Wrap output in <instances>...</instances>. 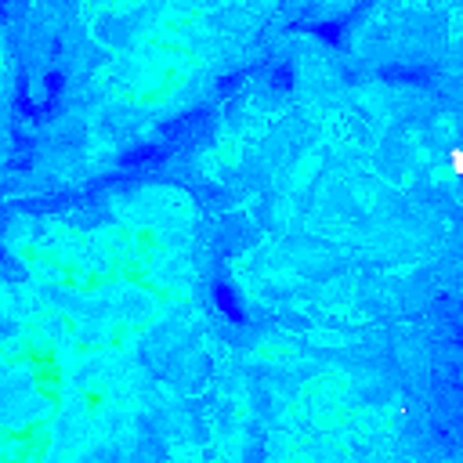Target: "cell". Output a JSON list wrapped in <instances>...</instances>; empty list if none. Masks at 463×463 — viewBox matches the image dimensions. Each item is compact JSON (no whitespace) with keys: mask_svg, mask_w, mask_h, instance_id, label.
Returning <instances> with one entry per match:
<instances>
[{"mask_svg":"<svg viewBox=\"0 0 463 463\" xmlns=\"http://www.w3.org/2000/svg\"><path fill=\"white\" fill-rule=\"evenodd\" d=\"M51 409L43 380L29 365H0V427L4 430H25L36 427Z\"/></svg>","mask_w":463,"mask_h":463,"instance_id":"obj_1","label":"cell"}]
</instances>
